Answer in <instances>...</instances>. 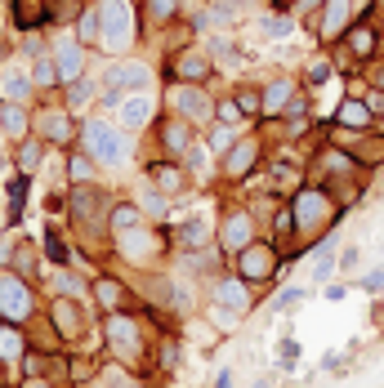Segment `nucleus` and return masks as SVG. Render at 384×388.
<instances>
[{
    "mask_svg": "<svg viewBox=\"0 0 384 388\" xmlns=\"http://www.w3.org/2000/svg\"><path fill=\"white\" fill-rule=\"evenodd\" d=\"M50 326H54V335H59V339H81L90 330L85 304H81V299H72V295L50 299Z\"/></svg>",
    "mask_w": 384,
    "mask_h": 388,
    "instance_id": "nucleus-9",
    "label": "nucleus"
},
{
    "mask_svg": "<svg viewBox=\"0 0 384 388\" xmlns=\"http://www.w3.org/2000/svg\"><path fill=\"white\" fill-rule=\"evenodd\" d=\"M134 201H139V210H143V219H148V223H165V214H170V196H161L156 187H148V183L139 187Z\"/></svg>",
    "mask_w": 384,
    "mask_h": 388,
    "instance_id": "nucleus-24",
    "label": "nucleus"
},
{
    "mask_svg": "<svg viewBox=\"0 0 384 388\" xmlns=\"http://www.w3.org/2000/svg\"><path fill=\"white\" fill-rule=\"evenodd\" d=\"M36 281L18 277L14 268H0V321L9 326H27L36 317Z\"/></svg>",
    "mask_w": 384,
    "mask_h": 388,
    "instance_id": "nucleus-3",
    "label": "nucleus"
},
{
    "mask_svg": "<svg viewBox=\"0 0 384 388\" xmlns=\"http://www.w3.org/2000/svg\"><path fill=\"white\" fill-rule=\"evenodd\" d=\"M299 299H304V290H299V286H286V290H277V295L268 299V312H273V317H282V312L295 308Z\"/></svg>",
    "mask_w": 384,
    "mask_h": 388,
    "instance_id": "nucleus-35",
    "label": "nucleus"
},
{
    "mask_svg": "<svg viewBox=\"0 0 384 388\" xmlns=\"http://www.w3.org/2000/svg\"><path fill=\"white\" fill-rule=\"evenodd\" d=\"M94 170H99V161H94V156H85V152H72V161H68V178H72V187H81V183H94Z\"/></svg>",
    "mask_w": 384,
    "mask_h": 388,
    "instance_id": "nucleus-28",
    "label": "nucleus"
},
{
    "mask_svg": "<svg viewBox=\"0 0 384 388\" xmlns=\"http://www.w3.org/2000/svg\"><path fill=\"white\" fill-rule=\"evenodd\" d=\"M165 76L179 81V85H201L210 76V59H205V54H183L174 68H165Z\"/></svg>",
    "mask_w": 384,
    "mask_h": 388,
    "instance_id": "nucleus-21",
    "label": "nucleus"
},
{
    "mask_svg": "<svg viewBox=\"0 0 384 388\" xmlns=\"http://www.w3.org/2000/svg\"><path fill=\"white\" fill-rule=\"evenodd\" d=\"M290 210H295V232L299 236H317L326 223L340 219L335 205H331V196H326L322 187H299L295 201H290Z\"/></svg>",
    "mask_w": 384,
    "mask_h": 388,
    "instance_id": "nucleus-5",
    "label": "nucleus"
},
{
    "mask_svg": "<svg viewBox=\"0 0 384 388\" xmlns=\"http://www.w3.org/2000/svg\"><path fill=\"white\" fill-rule=\"evenodd\" d=\"M237 108H241V116H259V108H264V94L241 90V94H237Z\"/></svg>",
    "mask_w": 384,
    "mask_h": 388,
    "instance_id": "nucleus-38",
    "label": "nucleus"
},
{
    "mask_svg": "<svg viewBox=\"0 0 384 388\" xmlns=\"http://www.w3.org/2000/svg\"><path fill=\"white\" fill-rule=\"evenodd\" d=\"M349 45H353V50H358V54H371V45H376V36H371V27H353V32H349Z\"/></svg>",
    "mask_w": 384,
    "mask_h": 388,
    "instance_id": "nucleus-42",
    "label": "nucleus"
},
{
    "mask_svg": "<svg viewBox=\"0 0 384 388\" xmlns=\"http://www.w3.org/2000/svg\"><path fill=\"white\" fill-rule=\"evenodd\" d=\"M214 116H219V125H232V130H237L241 121H246V116H241V108H237V99H232V103H223V108H214Z\"/></svg>",
    "mask_w": 384,
    "mask_h": 388,
    "instance_id": "nucleus-41",
    "label": "nucleus"
},
{
    "mask_svg": "<svg viewBox=\"0 0 384 388\" xmlns=\"http://www.w3.org/2000/svg\"><path fill=\"white\" fill-rule=\"evenodd\" d=\"M205 321H210L219 335H228V330L241 321V312H232V308H223V304H210V308H205Z\"/></svg>",
    "mask_w": 384,
    "mask_h": 388,
    "instance_id": "nucleus-31",
    "label": "nucleus"
},
{
    "mask_svg": "<svg viewBox=\"0 0 384 388\" xmlns=\"http://www.w3.org/2000/svg\"><path fill=\"white\" fill-rule=\"evenodd\" d=\"M143 183H148V187H156L161 196H170V201H174V196H183V192H188L192 174L179 165V161H152V165L143 170Z\"/></svg>",
    "mask_w": 384,
    "mask_h": 388,
    "instance_id": "nucleus-10",
    "label": "nucleus"
},
{
    "mask_svg": "<svg viewBox=\"0 0 384 388\" xmlns=\"http://www.w3.org/2000/svg\"><path fill=\"white\" fill-rule=\"evenodd\" d=\"M41 161H45V143L41 139H23V143H14V165H18V174H36L41 170Z\"/></svg>",
    "mask_w": 384,
    "mask_h": 388,
    "instance_id": "nucleus-23",
    "label": "nucleus"
},
{
    "mask_svg": "<svg viewBox=\"0 0 384 388\" xmlns=\"http://www.w3.org/2000/svg\"><path fill=\"white\" fill-rule=\"evenodd\" d=\"M277 263H282V254H277L273 241H255L241 254H232V272L246 286H277Z\"/></svg>",
    "mask_w": 384,
    "mask_h": 388,
    "instance_id": "nucleus-4",
    "label": "nucleus"
},
{
    "mask_svg": "<svg viewBox=\"0 0 384 388\" xmlns=\"http://www.w3.org/2000/svg\"><path fill=\"white\" fill-rule=\"evenodd\" d=\"M90 290H94V299H99L103 312H125L130 308V286L117 281V277H108V272H99V277L90 281Z\"/></svg>",
    "mask_w": 384,
    "mask_h": 388,
    "instance_id": "nucleus-16",
    "label": "nucleus"
},
{
    "mask_svg": "<svg viewBox=\"0 0 384 388\" xmlns=\"http://www.w3.org/2000/svg\"><path fill=\"white\" fill-rule=\"evenodd\" d=\"M232 147H237V130H232V125H214V134H210V152L223 161V156L232 152Z\"/></svg>",
    "mask_w": 384,
    "mask_h": 388,
    "instance_id": "nucleus-32",
    "label": "nucleus"
},
{
    "mask_svg": "<svg viewBox=\"0 0 384 388\" xmlns=\"http://www.w3.org/2000/svg\"><path fill=\"white\" fill-rule=\"evenodd\" d=\"M331 76V63H313V72H308V85H322Z\"/></svg>",
    "mask_w": 384,
    "mask_h": 388,
    "instance_id": "nucleus-47",
    "label": "nucleus"
},
{
    "mask_svg": "<svg viewBox=\"0 0 384 388\" xmlns=\"http://www.w3.org/2000/svg\"><path fill=\"white\" fill-rule=\"evenodd\" d=\"M179 362H183L179 339H161V348H156V366H161L165 375H174V371H179Z\"/></svg>",
    "mask_w": 384,
    "mask_h": 388,
    "instance_id": "nucleus-29",
    "label": "nucleus"
},
{
    "mask_svg": "<svg viewBox=\"0 0 384 388\" xmlns=\"http://www.w3.org/2000/svg\"><path fill=\"white\" fill-rule=\"evenodd\" d=\"M290 99H295V94H290L286 81H282V85H268V90H264V112H273V116H277V112H286Z\"/></svg>",
    "mask_w": 384,
    "mask_h": 388,
    "instance_id": "nucleus-34",
    "label": "nucleus"
},
{
    "mask_svg": "<svg viewBox=\"0 0 384 388\" xmlns=\"http://www.w3.org/2000/svg\"><path fill=\"white\" fill-rule=\"evenodd\" d=\"M32 125H36V139H41L45 147H50V143L68 147L72 139L81 134V125H72V116H68V112H54V108H41V112H36V121H32Z\"/></svg>",
    "mask_w": 384,
    "mask_h": 388,
    "instance_id": "nucleus-12",
    "label": "nucleus"
},
{
    "mask_svg": "<svg viewBox=\"0 0 384 388\" xmlns=\"http://www.w3.org/2000/svg\"><path fill=\"white\" fill-rule=\"evenodd\" d=\"M371 81H376V90H384V72H371Z\"/></svg>",
    "mask_w": 384,
    "mask_h": 388,
    "instance_id": "nucleus-56",
    "label": "nucleus"
},
{
    "mask_svg": "<svg viewBox=\"0 0 384 388\" xmlns=\"http://www.w3.org/2000/svg\"><path fill=\"white\" fill-rule=\"evenodd\" d=\"M5 228H9V219H5V214H0V232H5Z\"/></svg>",
    "mask_w": 384,
    "mask_h": 388,
    "instance_id": "nucleus-57",
    "label": "nucleus"
},
{
    "mask_svg": "<svg viewBox=\"0 0 384 388\" xmlns=\"http://www.w3.org/2000/svg\"><path fill=\"white\" fill-rule=\"evenodd\" d=\"M340 268H344V272L358 268V250H344V254H340Z\"/></svg>",
    "mask_w": 384,
    "mask_h": 388,
    "instance_id": "nucleus-50",
    "label": "nucleus"
},
{
    "mask_svg": "<svg viewBox=\"0 0 384 388\" xmlns=\"http://www.w3.org/2000/svg\"><path fill=\"white\" fill-rule=\"evenodd\" d=\"M232 380H237V371H232V366H223L219 380H214V388H232Z\"/></svg>",
    "mask_w": 384,
    "mask_h": 388,
    "instance_id": "nucleus-48",
    "label": "nucleus"
},
{
    "mask_svg": "<svg viewBox=\"0 0 384 388\" xmlns=\"http://www.w3.org/2000/svg\"><path fill=\"white\" fill-rule=\"evenodd\" d=\"M99 14H103V27L112 32V45H125L130 36V9H125V0H103L99 5Z\"/></svg>",
    "mask_w": 384,
    "mask_h": 388,
    "instance_id": "nucleus-18",
    "label": "nucleus"
},
{
    "mask_svg": "<svg viewBox=\"0 0 384 388\" xmlns=\"http://www.w3.org/2000/svg\"><path fill=\"white\" fill-rule=\"evenodd\" d=\"M255 228H259V219L250 210H223V219L214 223V245L232 259L246 245H255Z\"/></svg>",
    "mask_w": 384,
    "mask_h": 388,
    "instance_id": "nucleus-7",
    "label": "nucleus"
},
{
    "mask_svg": "<svg viewBox=\"0 0 384 388\" xmlns=\"http://www.w3.org/2000/svg\"><path fill=\"white\" fill-rule=\"evenodd\" d=\"M68 219L77 223L81 232H90V236H103V232H112L108 228V219H112V201H108V192L94 183H81V187H72V196H68Z\"/></svg>",
    "mask_w": 384,
    "mask_h": 388,
    "instance_id": "nucleus-2",
    "label": "nucleus"
},
{
    "mask_svg": "<svg viewBox=\"0 0 384 388\" xmlns=\"http://www.w3.org/2000/svg\"><path fill=\"white\" fill-rule=\"evenodd\" d=\"M344 295H349V286H326V299H331V304H340Z\"/></svg>",
    "mask_w": 384,
    "mask_h": 388,
    "instance_id": "nucleus-51",
    "label": "nucleus"
},
{
    "mask_svg": "<svg viewBox=\"0 0 384 388\" xmlns=\"http://www.w3.org/2000/svg\"><path fill=\"white\" fill-rule=\"evenodd\" d=\"M27 353H32V348H27V326H9V321H0V362L14 366V362H23Z\"/></svg>",
    "mask_w": 384,
    "mask_h": 388,
    "instance_id": "nucleus-20",
    "label": "nucleus"
},
{
    "mask_svg": "<svg viewBox=\"0 0 384 388\" xmlns=\"http://www.w3.org/2000/svg\"><path fill=\"white\" fill-rule=\"evenodd\" d=\"M358 290H367V295H380V290H384V268L362 272V277H358Z\"/></svg>",
    "mask_w": 384,
    "mask_h": 388,
    "instance_id": "nucleus-40",
    "label": "nucleus"
},
{
    "mask_svg": "<svg viewBox=\"0 0 384 388\" xmlns=\"http://www.w3.org/2000/svg\"><path fill=\"white\" fill-rule=\"evenodd\" d=\"M192 130L183 116H170V121H161V152L165 161H183L188 156V147H192Z\"/></svg>",
    "mask_w": 384,
    "mask_h": 388,
    "instance_id": "nucleus-14",
    "label": "nucleus"
},
{
    "mask_svg": "<svg viewBox=\"0 0 384 388\" xmlns=\"http://www.w3.org/2000/svg\"><path fill=\"white\" fill-rule=\"evenodd\" d=\"M81 54H85V45H81V41H59V45H54V63H63V68H59V81L63 85H77L81 81Z\"/></svg>",
    "mask_w": 384,
    "mask_h": 388,
    "instance_id": "nucleus-19",
    "label": "nucleus"
},
{
    "mask_svg": "<svg viewBox=\"0 0 384 388\" xmlns=\"http://www.w3.org/2000/svg\"><path fill=\"white\" fill-rule=\"evenodd\" d=\"M139 223H148V219H143V210H139V201H117V205H112V219H108L112 236H117V232H130V228H139Z\"/></svg>",
    "mask_w": 384,
    "mask_h": 388,
    "instance_id": "nucleus-26",
    "label": "nucleus"
},
{
    "mask_svg": "<svg viewBox=\"0 0 384 388\" xmlns=\"http://www.w3.org/2000/svg\"><path fill=\"white\" fill-rule=\"evenodd\" d=\"M277 353H282V371H295V362H299V353H304V348H299V339H282V344H277Z\"/></svg>",
    "mask_w": 384,
    "mask_h": 388,
    "instance_id": "nucleus-39",
    "label": "nucleus"
},
{
    "mask_svg": "<svg viewBox=\"0 0 384 388\" xmlns=\"http://www.w3.org/2000/svg\"><path fill=\"white\" fill-rule=\"evenodd\" d=\"M112 241H117V254H121V259H130L134 268L156 263V259H161V250H165V245H161V232L148 228V223H139V228H130V232H117Z\"/></svg>",
    "mask_w": 384,
    "mask_h": 388,
    "instance_id": "nucleus-8",
    "label": "nucleus"
},
{
    "mask_svg": "<svg viewBox=\"0 0 384 388\" xmlns=\"http://www.w3.org/2000/svg\"><path fill=\"white\" fill-rule=\"evenodd\" d=\"M179 165L188 170V174H196V170H205V152H201V143H192V147H188V156H183Z\"/></svg>",
    "mask_w": 384,
    "mask_h": 388,
    "instance_id": "nucleus-43",
    "label": "nucleus"
},
{
    "mask_svg": "<svg viewBox=\"0 0 384 388\" xmlns=\"http://www.w3.org/2000/svg\"><path fill=\"white\" fill-rule=\"evenodd\" d=\"M174 103H179L174 116H183L188 125H205V121L214 116V108H210V99L201 94V85H179V90H174Z\"/></svg>",
    "mask_w": 384,
    "mask_h": 388,
    "instance_id": "nucleus-13",
    "label": "nucleus"
},
{
    "mask_svg": "<svg viewBox=\"0 0 384 388\" xmlns=\"http://www.w3.org/2000/svg\"><path fill=\"white\" fill-rule=\"evenodd\" d=\"M77 139H81V152L94 156L99 165H121L125 161V134L108 121H85Z\"/></svg>",
    "mask_w": 384,
    "mask_h": 388,
    "instance_id": "nucleus-6",
    "label": "nucleus"
},
{
    "mask_svg": "<svg viewBox=\"0 0 384 388\" xmlns=\"http://www.w3.org/2000/svg\"><path fill=\"white\" fill-rule=\"evenodd\" d=\"M371 112H376V116H384V90H376V99H371Z\"/></svg>",
    "mask_w": 384,
    "mask_h": 388,
    "instance_id": "nucleus-52",
    "label": "nucleus"
},
{
    "mask_svg": "<svg viewBox=\"0 0 384 388\" xmlns=\"http://www.w3.org/2000/svg\"><path fill=\"white\" fill-rule=\"evenodd\" d=\"M0 125H5L9 143H23V139H32V112H27L23 103H5V99H0Z\"/></svg>",
    "mask_w": 384,
    "mask_h": 388,
    "instance_id": "nucleus-17",
    "label": "nucleus"
},
{
    "mask_svg": "<svg viewBox=\"0 0 384 388\" xmlns=\"http://www.w3.org/2000/svg\"><path fill=\"white\" fill-rule=\"evenodd\" d=\"M85 388H103V384H85Z\"/></svg>",
    "mask_w": 384,
    "mask_h": 388,
    "instance_id": "nucleus-58",
    "label": "nucleus"
},
{
    "mask_svg": "<svg viewBox=\"0 0 384 388\" xmlns=\"http://www.w3.org/2000/svg\"><path fill=\"white\" fill-rule=\"evenodd\" d=\"M349 14V0H326V27H322V41H331L335 27H340V18Z\"/></svg>",
    "mask_w": 384,
    "mask_h": 388,
    "instance_id": "nucleus-37",
    "label": "nucleus"
},
{
    "mask_svg": "<svg viewBox=\"0 0 384 388\" xmlns=\"http://www.w3.org/2000/svg\"><path fill=\"white\" fill-rule=\"evenodd\" d=\"M108 388H139V384H134V380H125V375H117V380H112Z\"/></svg>",
    "mask_w": 384,
    "mask_h": 388,
    "instance_id": "nucleus-54",
    "label": "nucleus"
},
{
    "mask_svg": "<svg viewBox=\"0 0 384 388\" xmlns=\"http://www.w3.org/2000/svg\"><path fill=\"white\" fill-rule=\"evenodd\" d=\"M27 192H32V174H18V170H14V178H9V210H5L9 228H18V223H23V205H27Z\"/></svg>",
    "mask_w": 384,
    "mask_h": 388,
    "instance_id": "nucleus-22",
    "label": "nucleus"
},
{
    "mask_svg": "<svg viewBox=\"0 0 384 388\" xmlns=\"http://www.w3.org/2000/svg\"><path fill=\"white\" fill-rule=\"evenodd\" d=\"M103 348H108L117 362H125V366L143 362L148 344H143V330H139V321L130 317V308H125V312H103Z\"/></svg>",
    "mask_w": 384,
    "mask_h": 388,
    "instance_id": "nucleus-1",
    "label": "nucleus"
},
{
    "mask_svg": "<svg viewBox=\"0 0 384 388\" xmlns=\"http://www.w3.org/2000/svg\"><path fill=\"white\" fill-rule=\"evenodd\" d=\"M68 108H81V103H85L90 99V81H77V85H68Z\"/></svg>",
    "mask_w": 384,
    "mask_h": 388,
    "instance_id": "nucleus-44",
    "label": "nucleus"
},
{
    "mask_svg": "<svg viewBox=\"0 0 384 388\" xmlns=\"http://www.w3.org/2000/svg\"><path fill=\"white\" fill-rule=\"evenodd\" d=\"M41 250H45V259H50V263H59V268H68V263H72V245H68V236H63L59 232V223H45V245H41Z\"/></svg>",
    "mask_w": 384,
    "mask_h": 388,
    "instance_id": "nucleus-25",
    "label": "nucleus"
},
{
    "mask_svg": "<svg viewBox=\"0 0 384 388\" xmlns=\"http://www.w3.org/2000/svg\"><path fill=\"white\" fill-rule=\"evenodd\" d=\"M23 388H59L54 380H23Z\"/></svg>",
    "mask_w": 384,
    "mask_h": 388,
    "instance_id": "nucleus-53",
    "label": "nucleus"
},
{
    "mask_svg": "<svg viewBox=\"0 0 384 388\" xmlns=\"http://www.w3.org/2000/svg\"><path fill=\"white\" fill-rule=\"evenodd\" d=\"M0 388H9V366L0 362Z\"/></svg>",
    "mask_w": 384,
    "mask_h": 388,
    "instance_id": "nucleus-55",
    "label": "nucleus"
},
{
    "mask_svg": "<svg viewBox=\"0 0 384 388\" xmlns=\"http://www.w3.org/2000/svg\"><path fill=\"white\" fill-rule=\"evenodd\" d=\"M335 263H340V259H335L331 245H313V272H308V277H313V281H326Z\"/></svg>",
    "mask_w": 384,
    "mask_h": 388,
    "instance_id": "nucleus-30",
    "label": "nucleus"
},
{
    "mask_svg": "<svg viewBox=\"0 0 384 388\" xmlns=\"http://www.w3.org/2000/svg\"><path fill=\"white\" fill-rule=\"evenodd\" d=\"M255 165H259V139H237V147L223 156V174L237 178V183L255 174Z\"/></svg>",
    "mask_w": 384,
    "mask_h": 388,
    "instance_id": "nucleus-15",
    "label": "nucleus"
},
{
    "mask_svg": "<svg viewBox=\"0 0 384 388\" xmlns=\"http://www.w3.org/2000/svg\"><path fill=\"white\" fill-rule=\"evenodd\" d=\"M174 5H179V0H152V18H156V23H161V18H170Z\"/></svg>",
    "mask_w": 384,
    "mask_h": 388,
    "instance_id": "nucleus-46",
    "label": "nucleus"
},
{
    "mask_svg": "<svg viewBox=\"0 0 384 388\" xmlns=\"http://www.w3.org/2000/svg\"><path fill=\"white\" fill-rule=\"evenodd\" d=\"M148 116H152V103H148V99H130V103H121V121H125V125H143Z\"/></svg>",
    "mask_w": 384,
    "mask_h": 388,
    "instance_id": "nucleus-33",
    "label": "nucleus"
},
{
    "mask_svg": "<svg viewBox=\"0 0 384 388\" xmlns=\"http://www.w3.org/2000/svg\"><path fill=\"white\" fill-rule=\"evenodd\" d=\"M335 116H340V125H371V112L362 108L358 99H349V103H344L340 112H335Z\"/></svg>",
    "mask_w": 384,
    "mask_h": 388,
    "instance_id": "nucleus-36",
    "label": "nucleus"
},
{
    "mask_svg": "<svg viewBox=\"0 0 384 388\" xmlns=\"http://www.w3.org/2000/svg\"><path fill=\"white\" fill-rule=\"evenodd\" d=\"M250 290L255 286H246L237 272H219V277L210 281V304H223L232 312H250L255 308V295H250Z\"/></svg>",
    "mask_w": 384,
    "mask_h": 388,
    "instance_id": "nucleus-11",
    "label": "nucleus"
},
{
    "mask_svg": "<svg viewBox=\"0 0 384 388\" xmlns=\"http://www.w3.org/2000/svg\"><path fill=\"white\" fill-rule=\"evenodd\" d=\"M9 268H14L18 277L36 281V272H41V259H36V245H27V236L18 241V250H14V263H9Z\"/></svg>",
    "mask_w": 384,
    "mask_h": 388,
    "instance_id": "nucleus-27",
    "label": "nucleus"
},
{
    "mask_svg": "<svg viewBox=\"0 0 384 388\" xmlns=\"http://www.w3.org/2000/svg\"><path fill=\"white\" fill-rule=\"evenodd\" d=\"M32 76L41 81V85H54V81H59V72H54V63H36V72H32Z\"/></svg>",
    "mask_w": 384,
    "mask_h": 388,
    "instance_id": "nucleus-45",
    "label": "nucleus"
},
{
    "mask_svg": "<svg viewBox=\"0 0 384 388\" xmlns=\"http://www.w3.org/2000/svg\"><path fill=\"white\" fill-rule=\"evenodd\" d=\"M304 108H308V103H304V99H299V94H295V99L286 103V116H304Z\"/></svg>",
    "mask_w": 384,
    "mask_h": 388,
    "instance_id": "nucleus-49",
    "label": "nucleus"
}]
</instances>
